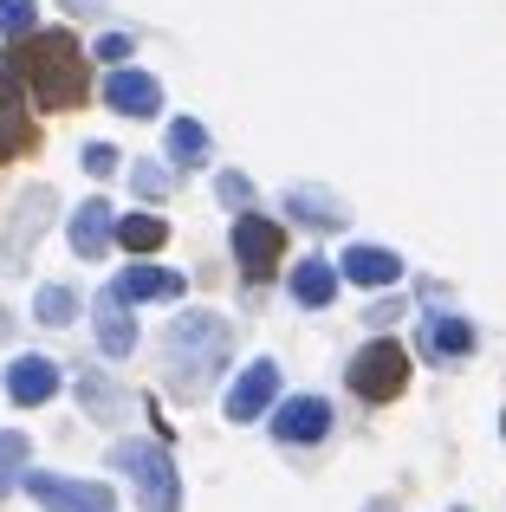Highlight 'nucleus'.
<instances>
[{
	"instance_id": "nucleus-1",
	"label": "nucleus",
	"mask_w": 506,
	"mask_h": 512,
	"mask_svg": "<svg viewBox=\"0 0 506 512\" xmlns=\"http://www.w3.org/2000/svg\"><path fill=\"white\" fill-rule=\"evenodd\" d=\"M7 72L33 91L39 111H78L85 91H91L85 46H78L72 33H59V26H52V33H20L13 39L7 46Z\"/></svg>"
},
{
	"instance_id": "nucleus-2",
	"label": "nucleus",
	"mask_w": 506,
	"mask_h": 512,
	"mask_svg": "<svg viewBox=\"0 0 506 512\" xmlns=\"http://www.w3.org/2000/svg\"><path fill=\"white\" fill-rule=\"evenodd\" d=\"M228 350H234L228 318H215V312H182L176 325H169V338H163L169 383H176L182 396H202V389L215 383V370L228 363Z\"/></svg>"
},
{
	"instance_id": "nucleus-3",
	"label": "nucleus",
	"mask_w": 506,
	"mask_h": 512,
	"mask_svg": "<svg viewBox=\"0 0 506 512\" xmlns=\"http://www.w3.org/2000/svg\"><path fill=\"white\" fill-rule=\"evenodd\" d=\"M111 467L130 474L143 512H182V480H176V461L163 454V441H117Z\"/></svg>"
},
{
	"instance_id": "nucleus-4",
	"label": "nucleus",
	"mask_w": 506,
	"mask_h": 512,
	"mask_svg": "<svg viewBox=\"0 0 506 512\" xmlns=\"http://www.w3.org/2000/svg\"><path fill=\"white\" fill-rule=\"evenodd\" d=\"M403 383H409V350H403V344L377 338V344H364V350L351 357V389H357L364 402L403 396Z\"/></svg>"
},
{
	"instance_id": "nucleus-5",
	"label": "nucleus",
	"mask_w": 506,
	"mask_h": 512,
	"mask_svg": "<svg viewBox=\"0 0 506 512\" xmlns=\"http://www.w3.org/2000/svg\"><path fill=\"white\" fill-rule=\"evenodd\" d=\"M26 493H33L46 512H117V493L98 487V480H65V474H26Z\"/></svg>"
},
{
	"instance_id": "nucleus-6",
	"label": "nucleus",
	"mask_w": 506,
	"mask_h": 512,
	"mask_svg": "<svg viewBox=\"0 0 506 512\" xmlns=\"http://www.w3.org/2000/svg\"><path fill=\"white\" fill-rule=\"evenodd\" d=\"M279 253H286V227H273L266 214H241L234 221V260H241L247 279H273Z\"/></svg>"
},
{
	"instance_id": "nucleus-7",
	"label": "nucleus",
	"mask_w": 506,
	"mask_h": 512,
	"mask_svg": "<svg viewBox=\"0 0 506 512\" xmlns=\"http://www.w3.org/2000/svg\"><path fill=\"white\" fill-rule=\"evenodd\" d=\"M39 143L33 117H26V85L0 65V163H13V156H26Z\"/></svg>"
},
{
	"instance_id": "nucleus-8",
	"label": "nucleus",
	"mask_w": 506,
	"mask_h": 512,
	"mask_svg": "<svg viewBox=\"0 0 506 512\" xmlns=\"http://www.w3.org/2000/svg\"><path fill=\"white\" fill-rule=\"evenodd\" d=\"M104 104L124 117H156L163 111V85H156L150 72H130V65H117L111 78H104Z\"/></svg>"
},
{
	"instance_id": "nucleus-9",
	"label": "nucleus",
	"mask_w": 506,
	"mask_h": 512,
	"mask_svg": "<svg viewBox=\"0 0 506 512\" xmlns=\"http://www.w3.org/2000/svg\"><path fill=\"white\" fill-rule=\"evenodd\" d=\"M273 435H279V441H292V448H312V441H325V435H331V409H325L318 396H292V402H279Z\"/></svg>"
},
{
	"instance_id": "nucleus-10",
	"label": "nucleus",
	"mask_w": 506,
	"mask_h": 512,
	"mask_svg": "<svg viewBox=\"0 0 506 512\" xmlns=\"http://www.w3.org/2000/svg\"><path fill=\"white\" fill-rule=\"evenodd\" d=\"M279 396V363H247L241 383L228 389V422H253V415H266V402Z\"/></svg>"
},
{
	"instance_id": "nucleus-11",
	"label": "nucleus",
	"mask_w": 506,
	"mask_h": 512,
	"mask_svg": "<svg viewBox=\"0 0 506 512\" xmlns=\"http://www.w3.org/2000/svg\"><path fill=\"white\" fill-rule=\"evenodd\" d=\"M91 312H98V344H104V357H130V350H137V318H130V299H124L117 286H104Z\"/></svg>"
},
{
	"instance_id": "nucleus-12",
	"label": "nucleus",
	"mask_w": 506,
	"mask_h": 512,
	"mask_svg": "<svg viewBox=\"0 0 506 512\" xmlns=\"http://www.w3.org/2000/svg\"><path fill=\"white\" fill-rule=\"evenodd\" d=\"M7 396L20 402V409L52 402V396H59V363H46V357H13L7 363Z\"/></svg>"
},
{
	"instance_id": "nucleus-13",
	"label": "nucleus",
	"mask_w": 506,
	"mask_h": 512,
	"mask_svg": "<svg viewBox=\"0 0 506 512\" xmlns=\"http://www.w3.org/2000/svg\"><path fill=\"white\" fill-rule=\"evenodd\" d=\"M111 234H117L111 201H85V208L72 214V253H78V260H98V253L111 247Z\"/></svg>"
},
{
	"instance_id": "nucleus-14",
	"label": "nucleus",
	"mask_w": 506,
	"mask_h": 512,
	"mask_svg": "<svg viewBox=\"0 0 506 512\" xmlns=\"http://www.w3.org/2000/svg\"><path fill=\"white\" fill-rule=\"evenodd\" d=\"M344 279H357V286H396V279H403V260H396L390 247H351L344 253Z\"/></svg>"
},
{
	"instance_id": "nucleus-15",
	"label": "nucleus",
	"mask_w": 506,
	"mask_h": 512,
	"mask_svg": "<svg viewBox=\"0 0 506 512\" xmlns=\"http://www.w3.org/2000/svg\"><path fill=\"white\" fill-rule=\"evenodd\" d=\"M286 214L305 227H344V201L325 188H286Z\"/></svg>"
},
{
	"instance_id": "nucleus-16",
	"label": "nucleus",
	"mask_w": 506,
	"mask_h": 512,
	"mask_svg": "<svg viewBox=\"0 0 506 512\" xmlns=\"http://www.w3.org/2000/svg\"><path fill=\"white\" fill-rule=\"evenodd\" d=\"M117 292H124L130 305L137 299H182V273H169V266H130V273L117 279Z\"/></svg>"
},
{
	"instance_id": "nucleus-17",
	"label": "nucleus",
	"mask_w": 506,
	"mask_h": 512,
	"mask_svg": "<svg viewBox=\"0 0 506 512\" xmlns=\"http://www.w3.org/2000/svg\"><path fill=\"white\" fill-rule=\"evenodd\" d=\"M46 208H52V195H46V188H33V195L20 201V221H13V240H0L7 266H20V260H26V247L39 240V221H46Z\"/></svg>"
},
{
	"instance_id": "nucleus-18",
	"label": "nucleus",
	"mask_w": 506,
	"mask_h": 512,
	"mask_svg": "<svg viewBox=\"0 0 506 512\" xmlns=\"http://www.w3.org/2000/svg\"><path fill=\"white\" fill-rule=\"evenodd\" d=\"M422 350H429V357H468V350H474V325H468V318H442V312H435L429 325H422Z\"/></svg>"
},
{
	"instance_id": "nucleus-19",
	"label": "nucleus",
	"mask_w": 506,
	"mask_h": 512,
	"mask_svg": "<svg viewBox=\"0 0 506 512\" xmlns=\"http://www.w3.org/2000/svg\"><path fill=\"white\" fill-rule=\"evenodd\" d=\"M292 299L299 305H331L338 299V273H331L325 260H299L292 266Z\"/></svg>"
},
{
	"instance_id": "nucleus-20",
	"label": "nucleus",
	"mask_w": 506,
	"mask_h": 512,
	"mask_svg": "<svg viewBox=\"0 0 506 512\" xmlns=\"http://www.w3.org/2000/svg\"><path fill=\"white\" fill-rule=\"evenodd\" d=\"M169 156H176L182 169L208 163V130L195 124V117H176V124H169Z\"/></svg>"
},
{
	"instance_id": "nucleus-21",
	"label": "nucleus",
	"mask_w": 506,
	"mask_h": 512,
	"mask_svg": "<svg viewBox=\"0 0 506 512\" xmlns=\"http://www.w3.org/2000/svg\"><path fill=\"white\" fill-rule=\"evenodd\" d=\"M117 240H124L130 253H156L169 240V227L156 221V214H124V221H117Z\"/></svg>"
},
{
	"instance_id": "nucleus-22",
	"label": "nucleus",
	"mask_w": 506,
	"mask_h": 512,
	"mask_svg": "<svg viewBox=\"0 0 506 512\" xmlns=\"http://www.w3.org/2000/svg\"><path fill=\"white\" fill-rule=\"evenodd\" d=\"M20 474H26V435H0V500H7L13 487H20Z\"/></svg>"
},
{
	"instance_id": "nucleus-23",
	"label": "nucleus",
	"mask_w": 506,
	"mask_h": 512,
	"mask_svg": "<svg viewBox=\"0 0 506 512\" xmlns=\"http://www.w3.org/2000/svg\"><path fill=\"white\" fill-rule=\"evenodd\" d=\"M33 312H39V325H72V312H78L72 286H46V292L33 299Z\"/></svg>"
},
{
	"instance_id": "nucleus-24",
	"label": "nucleus",
	"mask_w": 506,
	"mask_h": 512,
	"mask_svg": "<svg viewBox=\"0 0 506 512\" xmlns=\"http://www.w3.org/2000/svg\"><path fill=\"white\" fill-rule=\"evenodd\" d=\"M0 33L7 39L33 33V0H0Z\"/></svg>"
},
{
	"instance_id": "nucleus-25",
	"label": "nucleus",
	"mask_w": 506,
	"mask_h": 512,
	"mask_svg": "<svg viewBox=\"0 0 506 512\" xmlns=\"http://www.w3.org/2000/svg\"><path fill=\"white\" fill-rule=\"evenodd\" d=\"M130 182H137V195H169V169L163 163H137V169H130Z\"/></svg>"
},
{
	"instance_id": "nucleus-26",
	"label": "nucleus",
	"mask_w": 506,
	"mask_h": 512,
	"mask_svg": "<svg viewBox=\"0 0 506 512\" xmlns=\"http://www.w3.org/2000/svg\"><path fill=\"white\" fill-rule=\"evenodd\" d=\"M78 389H85V402H91L98 415H111V409H117V389H104V376H78Z\"/></svg>"
},
{
	"instance_id": "nucleus-27",
	"label": "nucleus",
	"mask_w": 506,
	"mask_h": 512,
	"mask_svg": "<svg viewBox=\"0 0 506 512\" xmlns=\"http://www.w3.org/2000/svg\"><path fill=\"white\" fill-rule=\"evenodd\" d=\"M221 201H228V208H247V201H253V182H247V175H221Z\"/></svg>"
},
{
	"instance_id": "nucleus-28",
	"label": "nucleus",
	"mask_w": 506,
	"mask_h": 512,
	"mask_svg": "<svg viewBox=\"0 0 506 512\" xmlns=\"http://www.w3.org/2000/svg\"><path fill=\"white\" fill-rule=\"evenodd\" d=\"M98 59H104V65H124V59H130V39H124V33H104V39H98Z\"/></svg>"
},
{
	"instance_id": "nucleus-29",
	"label": "nucleus",
	"mask_w": 506,
	"mask_h": 512,
	"mask_svg": "<svg viewBox=\"0 0 506 512\" xmlns=\"http://www.w3.org/2000/svg\"><path fill=\"white\" fill-rule=\"evenodd\" d=\"M85 169L91 175H111L117 169V150H111V143H91V150H85Z\"/></svg>"
},
{
	"instance_id": "nucleus-30",
	"label": "nucleus",
	"mask_w": 506,
	"mask_h": 512,
	"mask_svg": "<svg viewBox=\"0 0 506 512\" xmlns=\"http://www.w3.org/2000/svg\"><path fill=\"white\" fill-rule=\"evenodd\" d=\"M65 7H72V13H98L104 0H65Z\"/></svg>"
},
{
	"instance_id": "nucleus-31",
	"label": "nucleus",
	"mask_w": 506,
	"mask_h": 512,
	"mask_svg": "<svg viewBox=\"0 0 506 512\" xmlns=\"http://www.w3.org/2000/svg\"><path fill=\"white\" fill-rule=\"evenodd\" d=\"M377 512H390V506H377Z\"/></svg>"
}]
</instances>
